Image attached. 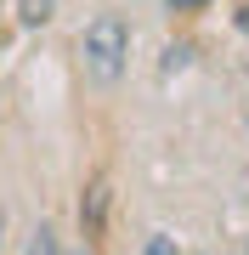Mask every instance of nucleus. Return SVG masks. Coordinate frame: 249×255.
I'll return each mask as SVG.
<instances>
[{
	"mask_svg": "<svg viewBox=\"0 0 249 255\" xmlns=\"http://www.w3.org/2000/svg\"><path fill=\"white\" fill-rule=\"evenodd\" d=\"M28 255H57V233L46 227V221H40V227H34V238H28Z\"/></svg>",
	"mask_w": 249,
	"mask_h": 255,
	"instance_id": "3",
	"label": "nucleus"
},
{
	"mask_svg": "<svg viewBox=\"0 0 249 255\" xmlns=\"http://www.w3.org/2000/svg\"><path fill=\"white\" fill-rule=\"evenodd\" d=\"M148 255H175V244H170V233H153V238H148Z\"/></svg>",
	"mask_w": 249,
	"mask_h": 255,
	"instance_id": "5",
	"label": "nucleus"
},
{
	"mask_svg": "<svg viewBox=\"0 0 249 255\" xmlns=\"http://www.w3.org/2000/svg\"><path fill=\"white\" fill-rule=\"evenodd\" d=\"M46 6H51V0H23V23H46L51 17Z\"/></svg>",
	"mask_w": 249,
	"mask_h": 255,
	"instance_id": "4",
	"label": "nucleus"
},
{
	"mask_svg": "<svg viewBox=\"0 0 249 255\" xmlns=\"http://www.w3.org/2000/svg\"><path fill=\"white\" fill-rule=\"evenodd\" d=\"M238 23H244V28H249V6H244V11H238Z\"/></svg>",
	"mask_w": 249,
	"mask_h": 255,
	"instance_id": "6",
	"label": "nucleus"
},
{
	"mask_svg": "<svg viewBox=\"0 0 249 255\" xmlns=\"http://www.w3.org/2000/svg\"><path fill=\"white\" fill-rule=\"evenodd\" d=\"M80 57H85V68H91L102 85H113V80L125 74V57H130V34H125V23L113 17V11H108V17H96V23L80 34Z\"/></svg>",
	"mask_w": 249,
	"mask_h": 255,
	"instance_id": "1",
	"label": "nucleus"
},
{
	"mask_svg": "<svg viewBox=\"0 0 249 255\" xmlns=\"http://www.w3.org/2000/svg\"><path fill=\"white\" fill-rule=\"evenodd\" d=\"M102 204H108V187L96 182V187H91V199L80 204V216H85V227H96V221H102Z\"/></svg>",
	"mask_w": 249,
	"mask_h": 255,
	"instance_id": "2",
	"label": "nucleus"
}]
</instances>
